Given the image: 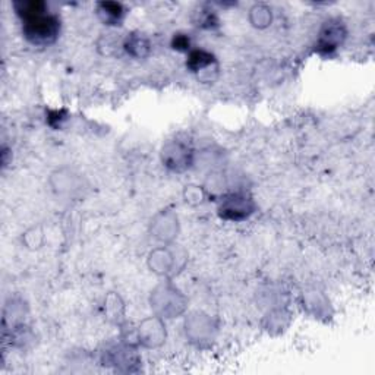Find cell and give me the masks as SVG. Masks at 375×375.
<instances>
[{
    "instance_id": "8992f818",
    "label": "cell",
    "mask_w": 375,
    "mask_h": 375,
    "mask_svg": "<svg viewBox=\"0 0 375 375\" xmlns=\"http://www.w3.org/2000/svg\"><path fill=\"white\" fill-rule=\"evenodd\" d=\"M97 15L106 25H121L126 10L123 5L117 2H100L97 5Z\"/></svg>"
},
{
    "instance_id": "ba28073f",
    "label": "cell",
    "mask_w": 375,
    "mask_h": 375,
    "mask_svg": "<svg viewBox=\"0 0 375 375\" xmlns=\"http://www.w3.org/2000/svg\"><path fill=\"white\" fill-rule=\"evenodd\" d=\"M194 23H195L197 27L210 29V28L217 27L219 18H217L216 14H214V10H211L208 8H201L199 12H195Z\"/></svg>"
},
{
    "instance_id": "30bf717a",
    "label": "cell",
    "mask_w": 375,
    "mask_h": 375,
    "mask_svg": "<svg viewBox=\"0 0 375 375\" xmlns=\"http://www.w3.org/2000/svg\"><path fill=\"white\" fill-rule=\"evenodd\" d=\"M66 119V113L65 110H55V112H49V117H47V122L49 125L53 123V121L59 122V126L62 125V122Z\"/></svg>"
},
{
    "instance_id": "5b68a950",
    "label": "cell",
    "mask_w": 375,
    "mask_h": 375,
    "mask_svg": "<svg viewBox=\"0 0 375 375\" xmlns=\"http://www.w3.org/2000/svg\"><path fill=\"white\" fill-rule=\"evenodd\" d=\"M186 66L189 71L198 73L201 80H204V75H210V71H208L210 68L211 69L217 68V60L210 51L197 49L189 53Z\"/></svg>"
},
{
    "instance_id": "7a4b0ae2",
    "label": "cell",
    "mask_w": 375,
    "mask_h": 375,
    "mask_svg": "<svg viewBox=\"0 0 375 375\" xmlns=\"http://www.w3.org/2000/svg\"><path fill=\"white\" fill-rule=\"evenodd\" d=\"M256 206L252 197L246 192H230L221 197L219 202V216L223 220L230 221H242L250 219Z\"/></svg>"
},
{
    "instance_id": "3957f363",
    "label": "cell",
    "mask_w": 375,
    "mask_h": 375,
    "mask_svg": "<svg viewBox=\"0 0 375 375\" xmlns=\"http://www.w3.org/2000/svg\"><path fill=\"white\" fill-rule=\"evenodd\" d=\"M346 27L340 19H328L321 27L315 49L323 56L333 55L346 38Z\"/></svg>"
},
{
    "instance_id": "6da1fadb",
    "label": "cell",
    "mask_w": 375,
    "mask_h": 375,
    "mask_svg": "<svg viewBox=\"0 0 375 375\" xmlns=\"http://www.w3.org/2000/svg\"><path fill=\"white\" fill-rule=\"evenodd\" d=\"M18 16L23 19L24 37L34 46H50L60 33V18L47 12V5L40 0L14 3Z\"/></svg>"
},
{
    "instance_id": "277c9868",
    "label": "cell",
    "mask_w": 375,
    "mask_h": 375,
    "mask_svg": "<svg viewBox=\"0 0 375 375\" xmlns=\"http://www.w3.org/2000/svg\"><path fill=\"white\" fill-rule=\"evenodd\" d=\"M192 156L194 154H192L191 147L182 141L167 143L163 148V162L169 169L175 171L188 169L192 165Z\"/></svg>"
},
{
    "instance_id": "52a82bcc",
    "label": "cell",
    "mask_w": 375,
    "mask_h": 375,
    "mask_svg": "<svg viewBox=\"0 0 375 375\" xmlns=\"http://www.w3.org/2000/svg\"><path fill=\"white\" fill-rule=\"evenodd\" d=\"M123 47L128 55L135 59H144L149 55V51H152V45H149L148 38L138 33H132L128 36L123 43Z\"/></svg>"
},
{
    "instance_id": "9c48e42d",
    "label": "cell",
    "mask_w": 375,
    "mask_h": 375,
    "mask_svg": "<svg viewBox=\"0 0 375 375\" xmlns=\"http://www.w3.org/2000/svg\"><path fill=\"white\" fill-rule=\"evenodd\" d=\"M171 47L178 51H188L191 47V40L186 34H175L171 40Z\"/></svg>"
}]
</instances>
